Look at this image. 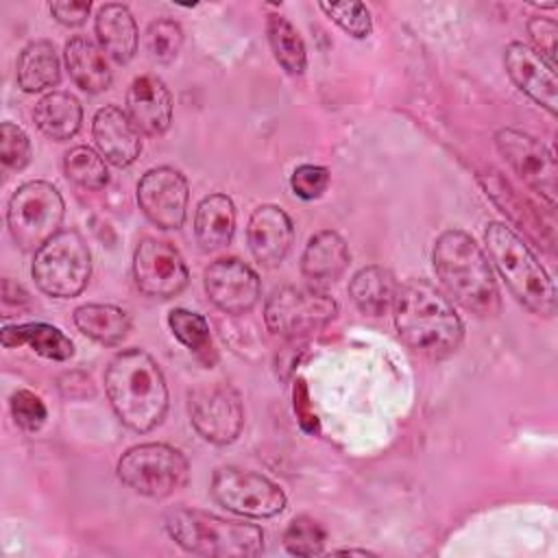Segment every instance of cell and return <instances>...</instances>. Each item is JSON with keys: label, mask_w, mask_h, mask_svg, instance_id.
Instances as JSON below:
<instances>
[{"label": "cell", "mask_w": 558, "mask_h": 558, "mask_svg": "<svg viewBox=\"0 0 558 558\" xmlns=\"http://www.w3.org/2000/svg\"><path fill=\"white\" fill-rule=\"evenodd\" d=\"M329 179H331V174L325 166L301 163L290 174V187H292L294 196H299L303 201H314L325 194Z\"/></svg>", "instance_id": "obj_37"}, {"label": "cell", "mask_w": 558, "mask_h": 558, "mask_svg": "<svg viewBox=\"0 0 558 558\" xmlns=\"http://www.w3.org/2000/svg\"><path fill=\"white\" fill-rule=\"evenodd\" d=\"M336 554H344V556H373L371 551H366V549H338Z\"/></svg>", "instance_id": "obj_42"}, {"label": "cell", "mask_w": 558, "mask_h": 558, "mask_svg": "<svg viewBox=\"0 0 558 558\" xmlns=\"http://www.w3.org/2000/svg\"><path fill=\"white\" fill-rule=\"evenodd\" d=\"M351 262L349 246L338 231L325 229L314 233L301 255V272L312 288H327L342 277Z\"/></svg>", "instance_id": "obj_20"}, {"label": "cell", "mask_w": 558, "mask_h": 558, "mask_svg": "<svg viewBox=\"0 0 558 558\" xmlns=\"http://www.w3.org/2000/svg\"><path fill=\"white\" fill-rule=\"evenodd\" d=\"M504 68L517 89L541 105L549 116L558 113L556 72L530 46L523 41H510L504 48Z\"/></svg>", "instance_id": "obj_16"}, {"label": "cell", "mask_w": 558, "mask_h": 558, "mask_svg": "<svg viewBox=\"0 0 558 558\" xmlns=\"http://www.w3.org/2000/svg\"><path fill=\"white\" fill-rule=\"evenodd\" d=\"M484 242L510 294L532 314L551 318L556 314V286L530 246L497 220L486 225Z\"/></svg>", "instance_id": "obj_4"}, {"label": "cell", "mask_w": 558, "mask_h": 558, "mask_svg": "<svg viewBox=\"0 0 558 558\" xmlns=\"http://www.w3.org/2000/svg\"><path fill=\"white\" fill-rule=\"evenodd\" d=\"M9 405H11V416L15 425L24 432H37L44 425L48 414L44 401L31 390H15L11 395Z\"/></svg>", "instance_id": "obj_38"}, {"label": "cell", "mask_w": 558, "mask_h": 558, "mask_svg": "<svg viewBox=\"0 0 558 558\" xmlns=\"http://www.w3.org/2000/svg\"><path fill=\"white\" fill-rule=\"evenodd\" d=\"M124 486L137 495L163 499L185 486L190 475L187 458L166 442H142L129 447L116 466Z\"/></svg>", "instance_id": "obj_8"}, {"label": "cell", "mask_w": 558, "mask_h": 558, "mask_svg": "<svg viewBox=\"0 0 558 558\" xmlns=\"http://www.w3.org/2000/svg\"><path fill=\"white\" fill-rule=\"evenodd\" d=\"M336 316V299L312 286L279 288L264 303V323L268 331L286 340L305 338L329 325Z\"/></svg>", "instance_id": "obj_9"}, {"label": "cell", "mask_w": 558, "mask_h": 558, "mask_svg": "<svg viewBox=\"0 0 558 558\" xmlns=\"http://www.w3.org/2000/svg\"><path fill=\"white\" fill-rule=\"evenodd\" d=\"M33 122L46 137L65 142L78 133L83 122V107L78 98L68 92H50L35 102Z\"/></svg>", "instance_id": "obj_24"}, {"label": "cell", "mask_w": 558, "mask_h": 558, "mask_svg": "<svg viewBox=\"0 0 558 558\" xmlns=\"http://www.w3.org/2000/svg\"><path fill=\"white\" fill-rule=\"evenodd\" d=\"M266 35L275 61L292 76L303 74L307 68V50L292 22L283 15L272 13L266 22Z\"/></svg>", "instance_id": "obj_30"}, {"label": "cell", "mask_w": 558, "mask_h": 558, "mask_svg": "<svg viewBox=\"0 0 558 558\" xmlns=\"http://www.w3.org/2000/svg\"><path fill=\"white\" fill-rule=\"evenodd\" d=\"M486 194L493 196V201L501 207L504 214H508L512 218V222H517L519 227H523L532 238H536L543 246L551 248L556 242V225L554 218H543L538 216L536 207L530 205L525 198H521L501 177H488L486 183Z\"/></svg>", "instance_id": "obj_26"}, {"label": "cell", "mask_w": 558, "mask_h": 558, "mask_svg": "<svg viewBox=\"0 0 558 558\" xmlns=\"http://www.w3.org/2000/svg\"><path fill=\"white\" fill-rule=\"evenodd\" d=\"M168 536L187 554L246 558L264 549V532L253 523L222 519L194 508H174L163 519Z\"/></svg>", "instance_id": "obj_5"}, {"label": "cell", "mask_w": 558, "mask_h": 558, "mask_svg": "<svg viewBox=\"0 0 558 558\" xmlns=\"http://www.w3.org/2000/svg\"><path fill=\"white\" fill-rule=\"evenodd\" d=\"M133 279L142 294L150 299H172L190 281L181 253L163 240L142 238L133 251Z\"/></svg>", "instance_id": "obj_13"}, {"label": "cell", "mask_w": 558, "mask_h": 558, "mask_svg": "<svg viewBox=\"0 0 558 558\" xmlns=\"http://www.w3.org/2000/svg\"><path fill=\"white\" fill-rule=\"evenodd\" d=\"M530 41L534 44V52L549 65L556 70V44H558V24L549 17H541L534 15L527 20L525 24Z\"/></svg>", "instance_id": "obj_39"}, {"label": "cell", "mask_w": 558, "mask_h": 558, "mask_svg": "<svg viewBox=\"0 0 558 558\" xmlns=\"http://www.w3.org/2000/svg\"><path fill=\"white\" fill-rule=\"evenodd\" d=\"M190 423L211 445L233 442L244 427L240 392L225 381L201 384L187 392Z\"/></svg>", "instance_id": "obj_11"}, {"label": "cell", "mask_w": 558, "mask_h": 558, "mask_svg": "<svg viewBox=\"0 0 558 558\" xmlns=\"http://www.w3.org/2000/svg\"><path fill=\"white\" fill-rule=\"evenodd\" d=\"M92 137L98 153L118 168L131 166L142 153L140 129L118 105H105L94 113Z\"/></svg>", "instance_id": "obj_18"}, {"label": "cell", "mask_w": 558, "mask_h": 558, "mask_svg": "<svg viewBox=\"0 0 558 558\" xmlns=\"http://www.w3.org/2000/svg\"><path fill=\"white\" fill-rule=\"evenodd\" d=\"M325 543H327L325 527L307 514L294 517L283 532V547L292 556H318L323 554Z\"/></svg>", "instance_id": "obj_33"}, {"label": "cell", "mask_w": 558, "mask_h": 558, "mask_svg": "<svg viewBox=\"0 0 558 558\" xmlns=\"http://www.w3.org/2000/svg\"><path fill=\"white\" fill-rule=\"evenodd\" d=\"M63 61L74 85L87 94H100L111 85V70L102 54L89 37L76 35L63 48Z\"/></svg>", "instance_id": "obj_22"}, {"label": "cell", "mask_w": 558, "mask_h": 558, "mask_svg": "<svg viewBox=\"0 0 558 558\" xmlns=\"http://www.w3.org/2000/svg\"><path fill=\"white\" fill-rule=\"evenodd\" d=\"M65 216L61 192L41 179L17 185L7 205V227L22 251H37L59 233Z\"/></svg>", "instance_id": "obj_7"}, {"label": "cell", "mask_w": 558, "mask_h": 558, "mask_svg": "<svg viewBox=\"0 0 558 558\" xmlns=\"http://www.w3.org/2000/svg\"><path fill=\"white\" fill-rule=\"evenodd\" d=\"M31 140L22 126L2 122L0 126V159L11 170H22L31 163Z\"/></svg>", "instance_id": "obj_36"}, {"label": "cell", "mask_w": 558, "mask_h": 558, "mask_svg": "<svg viewBox=\"0 0 558 558\" xmlns=\"http://www.w3.org/2000/svg\"><path fill=\"white\" fill-rule=\"evenodd\" d=\"M294 227L290 216L272 203L253 209L246 225V244L255 262L266 268H277L290 253Z\"/></svg>", "instance_id": "obj_17"}, {"label": "cell", "mask_w": 558, "mask_h": 558, "mask_svg": "<svg viewBox=\"0 0 558 558\" xmlns=\"http://www.w3.org/2000/svg\"><path fill=\"white\" fill-rule=\"evenodd\" d=\"M318 7L333 24H338L353 39H364L373 31L371 13L362 2H320Z\"/></svg>", "instance_id": "obj_35"}, {"label": "cell", "mask_w": 558, "mask_h": 558, "mask_svg": "<svg viewBox=\"0 0 558 558\" xmlns=\"http://www.w3.org/2000/svg\"><path fill=\"white\" fill-rule=\"evenodd\" d=\"M432 264L445 292L466 312L482 318L499 314L501 296L493 268L466 231H442L434 242Z\"/></svg>", "instance_id": "obj_3"}, {"label": "cell", "mask_w": 558, "mask_h": 558, "mask_svg": "<svg viewBox=\"0 0 558 558\" xmlns=\"http://www.w3.org/2000/svg\"><path fill=\"white\" fill-rule=\"evenodd\" d=\"M209 490L222 508L240 517L268 519L286 508V493L277 482L240 466L216 469Z\"/></svg>", "instance_id": "obj_10"}, {"label": "cell", "mask_w": 558, "mask_h": 558, "mask_svg": "<svg viewBox=\"0 0 558 558\" xmlns=\"http://www.w3.org/2000/svg\"><path fill=\"white\" fill-rule=\"evenodd\" d=\"M392 318L399 338L414 353L432 360L453 355L464 338V323L451 301L425 279H410L399 286Z\"/></svg>", "instance_id": "obj_1"}, {"label": "cell", "mask_w": 558, "mask_h": 558, "mask_svg": "<svg viewBox=\"0 0 558 558\" xmlns=\"http://www.w3.org/2000/svg\"><path fill=\"white\" fill-rule=\"evenodd\" d=\"M72 318L83 336L107 347L122 342L131 329V316L109 303H85L74 310Z\"/></svg>", "instance_id": "obj_29"}, {"label": "cell", "mask_w": 558, "mask_h": 558, "mask_svg": "<svg viewBox=\"0 0 558 558\" xmlns=\"http://www.w3.org/2000/svg\"><path fill=\"white\" fill-rule=\"evenodd\" d=\"M105 392L120 423L140 434L155 429L168 412L166 377L144 349H124L109 360Z\"/></svg>", "instance_id": "obj_2"}, {"label": "cell", "mask_w": 558, "mask_h": 558, "mask_svg": "<svg viewBox=\"0 0 558 558\" xmlns=\"http://www.w3.org/2000/svg\"><path fill=\"white\" fill-rule=\"evenodd\" d=\"M142 214L159 229H181L187 214V179L170 166H157L142 174L135 190Z\"/></svg>", "instance_id": "obj_14"}, {"label": "cell", "mask_w": 558, "mask_h": 558, "mask_svg": "<svg viewBox=\"0 0 558 558\" xmlns=\"http://www.w3.org/2000/svg\"><path fill=\"white\" fill-rule=\"evenodd\" d=\"M168 325H170L174 338L185 349H190L198 362H203L205 366L214 364L216 349L211 342L209 323L205 320L203 314L185 310V307H174L168 312Z\"/></svg>", "instance_id": "obj_31"}, {"label": "cell", "mask_w": 558, "mask_h": 558, "mask_svg": "<svg viewBox=\"0 0 558 558\" xmlns=\"http://www.w3.org/2000/svg\"><path fill=\"white\" fill-rule=\"evenodd\" d=\"M48 9L59 24L81 26L92 11V2L89 0H59V2H50Z\"/></svg>", "instance_id": "obj_40"}, {"label": "cell", "mask_w": 558, "mask_h": 558, "mask_svg": "<svg viewBox=\"0 0 558 558\" xmlns=\"http://www.w3.org/2000/svg\"><path fill=\"white\" fill-rule=\"evenodd\" d=\"M235 231V205L227 194H207L196 205L194 238L203 251L227 246Z\"/></svg>", "instance_id": "obj_23"}, {"label": "cell", "mask_w": 558, "mask_h": 558, "mask_svg": "<svg viewBox=\"0 0 558 558\" xmlns=\"http://www.w3.org/2000/svg\"><path fill=\"white\" fill-rule=\"evenodd\" d=\"M35 286L54 299L78 296L92 275V253L76 229H61L41 244L31 264Z\"/></svg>", "instance_id": "obj_6"}, {"label": "cell", "mask_w": 558, "mask_h": 558, "mask_svg": "<svg viewBox=\"0 0 558 558\" xmlns=\"http://www.w3.org/2000/svg\"><path fill=\"white\" fill-rule=\"evenodd\" d=\"M294 412L299 416V425L303 432L307 434H316L318 432V418L316 414L310 410V401H307V388L303 379L294 381Z\"/></svg>", "instance_id": "obj_41"}, {"label": "cell", "mask_w": 558, "mask_h": 558, "mask_svg": "<svg viewBox=\"0 0 558 558\" xmlns=\"http://www.w3.org/2000/svg\"><path fill=\"white\" fill-rule=\"evenodd\" d=\"M0 340L7 349L11 347H31L37 355L54 362H65L74 355V342L54 325L48 323H22L7 325L0 333Z\"/></svg>", "instance_id": "obj_28"}, {"label": "cell", "mask_w": 558, "mask_h": 558, "mask_svg": "<svg viewBox=\"0 0 558 558\" xmlns=\"http://www.w3.org/2000/svg\"><path fill=\"white\" fill-rule=\"evenodd\" d=\"M65 177L85 190H102L109 183V170L96 150L89 146H74L63 157Z\"/></svg>", "instance_id": "obj_32"}, {"label": "cell", "mask_w": 558, "mask_h": 558, "mask_svg": "<svg viewBox=\"0 0 558 558\" xmlns=\"http://www.w3.org/2000/svg\"><path fill=\"white\" fill-rule=\"evenodd\" d=\"M15 78L20 89L26 94L54 87L61 78V61L54 46L46 39H37L24 46L17 57Z\"/></svg>", "instance_id": "obj_27"}, {"label": "cell", "mask_w": 558, "mask_h": 558, "mask_svg": "<svg viewBox=\"0 0 558 558\" xmlns=\"http://www.w3.org/2000/svg\"><path fill=\"white\" fill-rule=\"evenodd\" d=\"M397 281L395 275L384 266H364L360 268L349 283V296L355 307L366 316H384L392 310L397 296Z\"/></svg>", "instance_id": "obj_25"}, {"label": "cell", "mask_w": 558, "mask_h": 558, "mask_svg": "<svg viewBox=\"0 0 558 558\" xmlns=\"http://www.w3.org/2000/svg\"><path fill=\"white\" fill-rule=\"evenodd\" d=\"M495 148L510 166V170L532 192H536L549 209H554L558 181V166L554 153L538 137L510 126L495 133Z\"/></svg>", "instance_id": "obj_12"}, {"label": "cell", "mask_w": 558, "mask_h": 558, "mask_svg": "<svg viewBox=\"0 0 558 558\" xmlns=\"http://www.w3.org/2000/svg\"><path fill=\"white\" fill-rule=\"evenodd\" d=\"M94 31L98 37L100 48L107 52L109 59L124 65L137 52V24L129 7L109 2L102 4L94 20Z\"/></svg>", "instance_id": "obj_21"}, {"label": "cell", "mask_w": 558, "mask_h": 558, "mask_svg": "<svg viewBox=\"0 0 558 558\" xmlns=\"http://www.w3.org/2000/svg\"><path fill=\"white\" fill-rule=\"evenodd\" d=\"M126 116L146 135H161L172 120V94L155 74L133 78L126 89Z\"/></svg>", "instance_id": "obj_19"}, {"label": "cell", "mask_w": 558, "mask_h": 558, "mask_svg": "<svg viewBox=\"0 0 558 558\" xmlns=\"http://www.w3.org/2000/svg\"><path fill=\"white\" fill-rule=\"evenodd\" d=\"M205 292L207 299L225 314H246L251 312L259 296L262 283L257 272L238 257H220L205 268Z\"/></svg>", "instance_id": "obj_15"}, {"label": "cell", "mask_w": 558, "mask_h": 558, "mask_svg": "<svg viewBox=\"0 0 558 558\" xmlns=\"http://www.w3.org/2000/svg\"><path fill=\"white\" fill-rule=\"evenodd\" d=\"M183 46V28L170 17H157L146 31V48L157 63H172Z\"/></svg>", "instance_id": "obj_34"}]
</instances>
